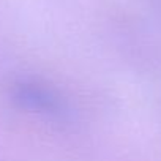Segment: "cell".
Segmentation results:
<instances>
[{
	"label": "cell",
	"mask_w": 161,
	"mask_h": 161,
	"mask_svg": "<svg viewBox=\"0 0 161 161\" xmlns=\"http://www.w3.org/2000/svg\"><path fill=\"white\" fill-rule=\"evenodd\" d=\"M13 97H14V101L19 103L22 108H27L36 112L57 114L62 108L58 98L51 90L38 84H30V82L18 84L13 90Z\"/></svg>",
	"instance_id": "cell-1"
}]
</instances>
